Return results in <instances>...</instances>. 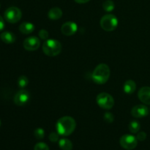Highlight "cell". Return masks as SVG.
<instances>
[{
    "label": "cell",
    "instance_id": "cell-1",
    "mask_svg": "<svg viewBox=\"0 0 150 150\" xmlns=\"http://www.w3.org/2000/svg\"><path fill=\"white\" fill-rule=\"evenodd\" d=\"M76 121L73 117L69 116L60 118L56 125L57 133L62 136H68L71 135L76 130Z\"/></svg>",
    "mask_w": 150,
    "mask_h": 150
},
{
    "label": "cell",
    "instance_id": "cell-2",
    "mask_svg": "<svg viewBox=\"0 0 150 150\" xmlns=\"http://www.w3.org/2000/svg\"><path fill=\"white\" fill-rule=\"evenodd\" d=\"M111 75V70L106 64H100L95 67L92 73V79L98 84H104L108 81Z\"/></svg>",
    "mask_w": 150,
    "mask_h": 150
},
{
    "label": "cell",
    "instance_id": "cell-3",
    "mask_svg": "<svg viewBox=\"0 0 150 150\" xmlns=\"http://www.w3.org/2000/svg\"><path fill=\"white\" fill-rule=\"evenodd\" d=\"M62 44L55 39H48L42 45V51L48 57H56L62 51Z\"/></svg>",
    "mask_w": 150,
    "mask_h": 150
},
{
    "label": "cell",
    "instance_id": "cell-4",
    "mask_svg": "<svg viewBox=\"0 0 150 150\" xmlns=\"http://www.w3.org/2000/svg\"><path fill=\"white\" fill-rule=\"evenodd\" d=\"M100 26L106 32H111L117 29L118 26V19L114 15L107 14L102 17L100 20Z\"/></svg>",
    "mask_w": 150,
    "mask_h": 150
},
{
    "label": "cell",
    "instance_id": "cell-5",
    "mask_svg": "<svg viewBox=\"0 0 150 150\" xmlns=\"http://www.w3.org/2000/svg\"><path fill=\"white\" fill-rule=\"evenodd\" d=\"M97 103L103 109L109 110L114 105V99L110 94L101 92L97 96Z\"/></svg>",
    "mask_w": 150,
    "mask_h": 150
},
{
    "label": "cell",
    "instance_id": "cell-6",
    "mask_svg": "<svg viewBox=\"0 0 150 150\" xmlns=\"http://www.w3.org/2000/svg\"><path fill=\"white\" fill-rule=\"evenodd\" d=\"M4 18L7 22L11 23H17L21 20L22 13L19 8L16 7H10L4 12Z\"/></svg>",
    "mask_w": 150,
    "mask_h": 150
},
{
    "label": "cell",
    "instance_id": "cell-7",
    "mask_svg": "<svg viewBox=\"0 0 150 150\" xmlns=\"http://www.w3.org/2000/svg\"><path fill=\"white\" fill-rule=\"evenodd\" d=\"M120 145L125 149H134L138 145V139L133 135L126 134L122 136L120 140Z\"/></svg>",
    "mask_w": 150,
    "mask_h": 150
},
{
    "label": "cell",
    "instance_id": "cell-8",
    "mask_svg": "<svg viewBox=\"0 0 150 150\" xmlns=\"http://www.w3.org/2000/svg\"><path fill=\"white\" fill-rule=\"evenodd\" d=\"M23 48L29 51H34L38 50L40 45V40L35 36L29 37L26 38L23 42Z\"/></svg>",
    "mask_w": 150,
    "mask_h": 150
},
{
    "label": "cell",
    "instance_id": "cell-9",
    "mask_svg": "<svg viewBox=\"0 0 150 150\" xmlns=\"http://www.w3.org/2000/svg\"><path fill=\"white\" fill-rule=\"evenodd\" d=\"M30 98V94L26 89H21L14 97V103L17 105L22 106L27 103Z\"/></svg>",
    "mask_w": 150,
    "mask_h": 150
},
{
    "label": "cell",
    "instance_id": "cell-10",
    "mask_svg": "<svg viewBox=\"0 0 150 150\" xmlns=\"http://www.w3.org/2000/svg\"><path fill=\"white\" fill-rule=\"evenodd\" d=\"M131 114L136 118H143L149 114V108L146 106V105H137L132 108Z\"/></svg>",
    "mask_w": 150,
    "mask_h": 150
},
{
    "label": "cell",
    "instance_id": "cell-11",
    "mask_svg": "<svg viewBox=\"0 0 150 150\" xmlns=\"http://www.w3.org/2000/svg\"><path fill=\"white\" fill-rule=\"evenodd\" d=\"M78 30V26L75 22L67 21L62 26L61 31L63 35L66 36H72L75 35Z\"/></svg>",
    "mask_w": 150,
    "mask_h": 150
},
{
    "label": "cell",
    "instance_id": "cell-12",
    "mask_svg": "<svg viewBox=\"0 0 150 150\" xmlns=\"http://www.w3.org/2000/svg\"><path fill=\"white\" fill-rule=\"evenodd\" d=\"M139 99L145 105H150V87L143 86L141 88L138 93Z\"/></svg>",
    "mask_w": 150,
    "mask_h": 150
},
{
    "label": "cell",
    "instance_id": "cell-13",
    "mask_svg": "<svg viewBox=\"0 0 150 150\" xmlns=\"http://www.w3.org/2000/svg\"><path fill=\"white\" fill-rule=\"evenodd\" d=\"M35 29V26L33 23L30 22H23L19 26V31L24 35H29L32 33Z\"/></svg>",
    "mask_w": 150,
    "mask_h": 150
},
{
    "label": "cell",
    "instance_id": "cell-14",
    "mask_svg": "<svg viewBox=\"0 0 150 150\" xmlns=\"http://www.w3.org/2000/svg\"><path fill=\"white\" fill-rule=\"evenodd\" d=\"M136 83L133 80H127L125 82L124 86H123V90L126 94L131 95L136 91Z\"/></svg>",
    "mask_w": 150,
    "mask_h": 150
},
{
    "label": "cell",
    "instance_id": "cell-15",
    "mask_svg": "<svg viewBox=\"0 0 150 150\" xmlns=\"http://www.w3.org/2000/svg\"><path fill=\"white\" fill-rule=\"evenodd\" d=\"M0 38L4 42L7 44H11L16 41V35L10 32H2L0 35Z\"/></svg>",
    "mask_w": 150,
    "mask_h": 150
},
{
    "label": "cell",
    "instance_id": "cell-16",
    "mask_svg": "<svg viewBox=\"0 0 150 150\" xmlns=\"http://www.w3.org/2000/svg\"><path fill=\"white\" fill-rule=\"evenodd\" d=\"M48 16L51 20H58L62 16V11L59 7H53L48 11Z\"/></svg>",
    "mask_w": 150,
    "mask_h": 150
},
{
    "label": "cell",
    "instance_id": "cell-17",
    "mask_svg": "<svg viewBox=\"0 0 150 150\" xmlns=\"http://www.w3.org/2000/svg\"><path fill=\"white\" fill-rule=\"evenodd\" d=\"M59 146L62 150H72L73 144L69 139H62L59 141Z\"/></svg>",
    "mask_w": 150,
    "mask_h": 150
},
{
    "label": "cell",
    "instance_id": "cell-18",
    "mask_svg": "<svg viewBox=\"0 0 150 150\" xmlns=\"http://www.w3.org/2000/svg\"><path fill=\"white\" fill-rule=\"evenodd\" d=\"M128 128L131 133H138L140 130L141 125L137 120H133L129 124Z\"/></svg>",
    "mask_w": 150,
    "mask_h": 150
},
{
    "label": "cell",
    "instance_id": "cell-19",
    "mask_svg": "<svg viewBox=\"0 0 150 150\" xmlns=\"http://www.w3.org/2000/svg\"><path fill=\"white\" fill-rule=\"evenodd\" d=\"M103 7L104 10L109 13V12L113 11L114 10L115 5H114V3L112 0H106L103 4Z\"/></svg>",
    "mask_w": 150,
    "mask_h": 150
},
{
    "label": "cell",
    "instance_id": "cell-20",
    "mask_svg": "<svg viewBox=\"0 0 150 150\" xmlns=\"http://www.w3.org/2000/svg\"><path fill=\"white\" fill-rule=\"evenodd\" d=\"M29 83V79L25 76H21L18 79V85L20 88L23 89L26 87Z\"/></svg>",
    "mask_w": 150,
    "mask_h": 150
},
{
    "label": "cell",
    "instance_id": "cell-21",
    "mask_svg": "<svg viewBox=\"0 0 150 150\" xmlns=\"http://www.w3.org/2000/svg\"><path fill=\"white\" fill-rule=\"evenodd\" d=\"M34 136L38 140H41L45 137V131L41 127H38V128L35 129L34 131Z\"/></svg>",
    "mask_w": 150,
    "mask_h": 150
},
{
    "label": "cell",
    "instance_id": "cell-22",
    "mask_svg": "<svg viewBox=\"0 0 150 150\" xmlns=\"http://www.w3.org/2000/svg\"><path fill=\"white\" fill-rule=\"evenodd\" d=\"M34 150H50L49 147L46 144L43 143V142H39V143L36 144L34 147Z\"/></svg>",
    "mask_w": 150,
    "mask_h": 150
},
{
    "label": "cell",
    "instance_id": "cell-23",
    "mask_svg": "<svg viewBox=\"0 0 150 150\" xmlns=\"http://www.w3.org/2000/svg\"><path fill=\"white\" fill-rule=\"evenodd\" d=\"M104 120L108 123H112L114 121V117L113 114L110 112H106L104 114Z\"/></svg>",
    "mask_w": 150,
    "mask_h": 150
},
{
    "label": "cell",
    "instance_id": "cell-24",
    "mask_svg": "<svg viewBox=\"0 0 150 150\" xmlns=\"http://www.w3.org/2000/svg\"><path fill=\"white\" fill-rule=\"evenodd\" d=\"M59 134L57 132V133H56V132H53V133H50L49 140L51 141V142L55 143V142H57L58 141H59Z\"/></svg>",
    "mask_w": 150,
    "mask_h": 150
},
{
    "label": "cell",
    "instance_id": "cell-25",
    "mask_svg": "<svg viewBox=\"0 0 150 150\" xmlns=\"http://www.w3.org/2000/svg\"><path fill=\"white\" fill-rule=\"evenodd\" d=\"M48 36H49V34H48V31H46L45 29H41L39 32V37L40 38V39L46 40L48 39Z\"/></svg>",
    "mask_w": 150,
    "mask_h": 150
},
{
    "label": "cell",
    "instance_id": "cell-26",
    "mask_svg": "<svg viewBox=\"0 0 150 150\" xmlns=\"http://www.w3.org/2000/svg\"><path fill=\"white\" fill-rule=\"evenodd\" d=\"M136 138H137L138 141H140V142H144V141L146 139V133H145V132H143V131L139 132V133H138V135H137V136H136Z\"/></svg>",
    "mask_w": 150,
    "mask_h": 150
},
{
    "label": "cell",
    "instance_id": "cell-27",
    "mask_svg": "<svg viewBox=\"0 0 150 150\" xmlns=\"http://www.w3.org/2000/svg\"><path fill=\"white\" fill-rule=\"evenodd\" d=\"M5 26V23H4V21L3 19V18L0 16V31L3 30Z\"/></svg>",
    "mask_w": 150,
    "mask_h": 150
},
{
    "label": "cell",
    "instance_id": "cell-28",
    "mask_svg": "<svg viewBox=\"0 0 150 150\" xmlns=\"http://www.w3.org/2000/svg\"><path fill=\"white\" fill-rule=\"evenodd\" d=\"M74 1H76V2L79 3V4H84V3L89 1L90 0H74Z\"/></svg>",
    "mask_w": 150,
    "mask_h": 150
},
{
    "label": "cell",
    "instance_id": "cell-29",
    "mask_svg": "<svg viewBox=\"0 0 150 150\" xmlns=\"http://www.w3.org/2000/svg\"><path fill=\"white\" fill-rule=\"evenodd\" d=\"M1 120H0V126H1Z\"/></svg>",
    "mask_w": 150,
    "mask_h": 150
},
{
    "label": "cell",
    "instance_id": "cell-30",
    "mask_svg": "<svg viewBox=\"0 0 150 150\" xmlns=\"http://www.w3.org/2000/svg\"><path fill=\"white\" fill-rule=\"evenodd\" d=\"M0 7H1V4H0Z\"/></svg>",
    "mask_w": 150,
    "mask_h": 150
}]
</instances>
